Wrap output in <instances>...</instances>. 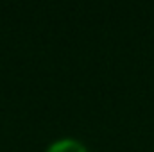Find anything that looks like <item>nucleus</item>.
I'll use <instances>...</instances> for the list:
<instances>
[{"mask_svg":"<svg viewBox=\"0 0 154 152\" xmlns=\"http://www.w3.org/2000/svg\"><path fill=\"white\" fill-rule=\"evenodd\" d=\"M45 152H88V149L75 138H61L52 141Z\"/></svg>","mask_w":154,"mask_h":152,"instance_id":"f257e3e1","label":"nucleus"}]
</instances>
